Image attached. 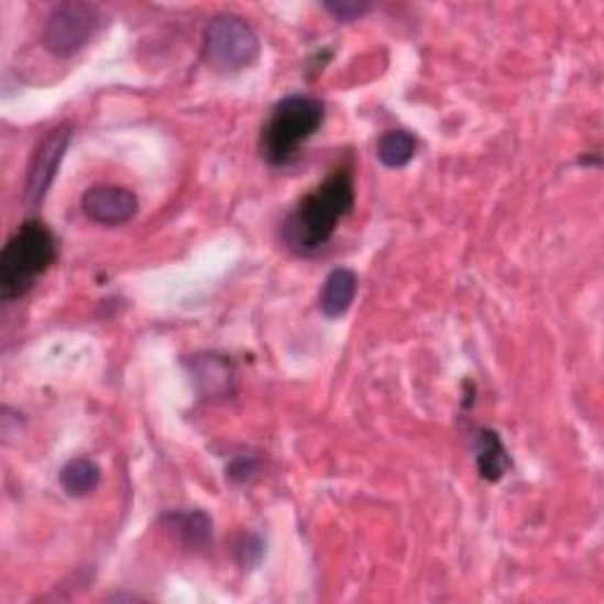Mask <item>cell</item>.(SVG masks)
Segmentation results:
<instances>
[{"label": "cell", "mask_w": 604, "mask_h": 604, "mask_svg": "<svg viewBox=\"0 0 604 604\" xmlns=\"http://www.w3.org/2000/svg\"><path fill=\"white\" fill-rule=\"evenodd\" d=\"M260 57V41L253 26L234 12H220L204 34V62L218 74H237L253 67Z\"/></svg>", "instance_id": "obj_4"}, {"label": "cell", "mask_w": 604, "mask_h": 604, "mask_svg": "<svg viewBox=\"0 0 604 604\" xmlns=\"http://www.w3.org/2000/svg\"><path fill=\"white\" fill-rule=\"evenodd\" d=\"M475 461L482 480L498 482L510 468V455L505 451L496 430L482 428L475 437Z\"/></svg>", "instance_id": "obj_10"}, {"label": "cell", "mask_w": 604, "mask_h": 604, "mask_svg": "<svg viewBox=\"0 0 604 604\" xmlns=\"http://www.w3.org/2000/svg\"><path fill=\"white\" fill-rule=\"evenodd\" d=\"M196 381L208 385V395L210 392H222L232 381L230 364L220 362L218 356H204L196 362Z\"/></svg>", "instance_id": "obj_13"}, {"label": "cell", "mask_w": 604, "mask_h": 604, "mask_svg": "<svg viewBox=\"0 0 604 604\" xmlns=\"http://www.w3.org/2000/svg\"><path fill=\"white\" fill-rule=\"evenodd\" d=\"M326 107L317 97L290 95L276 105L260 135V154L272 166H284L323 125Z\"/></svg>", "instance_id": "obj_3"}, {"label": "cell", "mask_w": 604, "mask_h": 604, "mask_svg": "<svg viewBox=\"0 0 604 604\" xmlns=\"http://www.w3.org/2000/svg\"><path fill=\"white\" fill-rule=\"evenodd\" d=\"M416 138L409 130H387L375 144V156L385 168H404L416 156Z\"/></svg>", "instance_id": "obj_11"}, {"label": "cell", "mask_w": 604, "mask_h": 604, "mask_svg": "<svg viewBox=\"0 0 604 604\" xmlns=\"http://www.w3.org/2000/svg\"><path fill=\"white\" fill-rule=\"evenodd\" d=\"M80 210L95 224L117 227L128 220H133L138 213V196L117 185H97L90 187L84 199H80Z\"/></svg>", "instance_id": "obj_7"}, {"label": "cell", "mask_w": 604, "mask_h": 604, "mask_svg": "<svg viewBox=\"0 0 604 604\" xmlns=\"http://www.w3.org/2000/svg\"><path fill=\"white\" fill-rule=\"evenodd\" d=\"M100 480H102L100 465L90 459H74L59 472L62 488L74 498L92 494L95 488L100 486Z\"/></svg>", "instance_id": "obj_12"}, {"label": "cell", "mask_w": 604, "mask_h": 604, "mask_svg": "<svg viewBox=\"0 0 604 604\" xmlns=\"http://www.w3.org/2000/svg\"><path fill=\"white\" fill-rule=\"evenodd\" d=\"M57 260V239L41 220L24 222L0 253V298L18 300Z\"/></svg>", "instance_id": "obj_2"}, {"label": "cell", "mask_w": 604, "mask_h": 604, "mask_svg": "<svg viewBox=\"0 0 604 604\" xmlns=\"http://www.w3.org/2000/svg\"><path fill=\"white\" fill-rule=\"evenodd\" d=\"M323 8L329 10L338 22L362 20L364 14L371 10L366 0H331V3H323Z\"/></svg>", "instance_id": "obj_14"}, {"label": "cell", "mask_w": 604, "mask_h": 604, "mask_svg": "<svg viewBox=\"0 0 604 604\" xmlns=\"http://www.w3.org/2000/svg\"><path fill=\"white\" fill-rule=\"evenodd\" d=\"M163 521H166L168 531L177 541L189 550H201L210 543V538H213V519L201 510L171 513Z\"/></svg>", "instance_id": "obj_9"}, {"label": "cell", "mask_w": 604, "mask_h": 604, "mask_svg": "<svg viewBox=\"0 0 604 604\" xmlns=\"http://www.w3.org/2000/svg\"><path fill=\"white\" fill-rule=\"evenodd\" d=\"M100 24V12L88 3H62L43 29V45L55 57H72L84 47Z\"/></svg>", "instance_id": "obj_5"}, {"label": "cell", "mask_w": 604, "mask_h": 604, "mask_svg": "<svg viewBox=\"0 0 604 604\" xmlns=\"http://www.w3.org/2000/svg\"><path fill=\"white\" fill-rule=\"evenodd\" d=\"M69 140H72V128L59 125L51 130V133H47L36 146V154H34V161H31L29 177H26V201L31 206L41 204L47 189H51L59 163L64 158V152H67L69 146Z\"/></svg>", "instance_id": "obj_6"}, {"label": "cell", "mask_w": 604, "mask_h": 604, "mask_svg": "<svg viewBox=\"0 0 604 604\" xmlns=\"http://www.w3.org/2000/svg\"><path fill=\"white\" fill-rule=\"evenodd\" d=\"M359 279L356 274L348 267H338L323 279V286L319 290V309L323 317L338 319L348 312L356 296Z\"/></svg>", "instance_id": "obj_8"}, {"label": "cell", "mask_w": 604, "mask_h": 604, "mask_svg": "<svg viewBox=\"0 0 604 604\" xmlns=\"http://www.w3.org/2000/svg\"><path fill=\"white\" fill-rule=\"evenodd\" d=\"M354 208V177L350 168H336L323 183L305 194L284 222L282 237L296 253H317L329 243Z\"/></svg>", "instance_id": "obj_1"}, {"label": "cell", "mask_w": 604, "mask_h": 604, "mask_svg": "<svg viewBox=\"0 0 604 604\" xmlns=\"http://www.w3.org/2000/svg\"><path fill=\"white\" fill-rule=\"evenodd\" d=\"M255 472H257V459H253V455H237L230 465V477L234 482H246L255 475Z\"/></svg>", "instance_id": "obj_15"}]
</instances>
